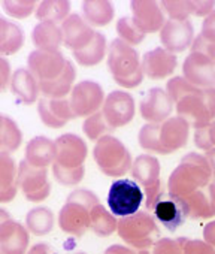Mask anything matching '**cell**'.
I'll return each mask as SVG.
<instances>
[{
	"mask_svg": "<svg viewBox=\"0 0 215 254\" xmlns=\"http://www.w3.org/2000/svg\"><path fill=\"white\" fill-rule=\"evenodd\" d=\"M212 171L205 156L199 153L185 154L167 180V191L179 197H188L212 181Z\"/></svg>",
	"mask_w": 215,
	"mask_h": 254,
	"instance_id": "obj_1",
	"label": "cell"
},
{
	"mask_svg": "<svg viewBox=\"0 0 215 254\" xmlns=\"http://www.w3.org/2000/svg\"><path fill=\"white\" fill-rule=\"evenodd\" d=\"M108 69L114 81L124 88L139 87L145 76L139 53L121 39H114L108 48Z\"/></svg>",
	"mask_w": 215,
	"mask_h": 254,
	"instance_id": "obj_2",
	"label": "cell"
},
{
	"mask_svg": "<svg viewBox=\"0 0 215 254\" xmlns=\"http://www.w3.org/2000/svg\"><path fill=\"white\" fill-rule=\"evenodd\" d=\"M93 159L100 172L111 178H120L130 172L133 160L127 147L115 136L108 135L99 139L93 148Z\"/></svg>",
	"mask_w": 215,
	"mask_h": 254,
	"instance_id": "obj_3",
	"label": "cell"
},
{
	"mask_svg": "<svg viewBox=\"0 0 215 254\" xmlns=\"http://www.w3.org/2000/svg\"><path fill=\"white\" fill-rule=\"evenodd\" d=\"M117 233L129 247L135 250H148L159 241L160 230L156 217L148 211H138L118 220Z\"/></svg>",
	"mask_w": 215,
	"mask_h": 254,
	"instance_id": "obj_4",
	"label": "cell"
},
{
	"mask_svg": "<svg viewBox=\"0 0 215 254\" xmlns=\"http://www.w3.org/2000/svg\"><path fill=\"white\" fill-rule=\"evenodd\" d=\"M144 194L142 187L135 180L118 178L108 190V208L120 218L132 215L141 211L139 208L144 202Z\"/></svg>",
	"mask_w": 215,
	"mask_h": 254,
	"instance_id": "obj_5",
	"label": "cell"
},
{
	"mask_svg": "<svg viewBox=\"0 0 215 254\" xmlns=\"http://www.w3.org/2000/svg\"><path fill=\"white\" fill-rule=\"evenodd\" d=\"M160 162L156 156L141 154L133 160L132 165V180H135L145 193V206L147 209H153L157 199L163 193L161 180H160Z\"/></svg>",
	"mask_w": 215,
	"mask_h": 254,
	"instance_id": "obj_6",
	"label": "cell"
},
{
	"mask_svg": "<svg viewBox=\"0 0 215 254\" xmlns=\"http://www.w3.org/2000/svg\"><path fill=\"white\" fill-rule=\"evenodd\" d=\"M18 187L29 202H44L51 193L48 169L36 168L27 160H21L18 165Z\"/></svg>",
	"mask_w": 215,
	"mask_h": 254,
	"instance_id": "obj_7",
	"label": "cell"
},
{
	"mask_svg": "<svg viewBox=\"0 0 215 254\" xmlns=\"http://www.w3.org/2000/svg\"><path fill=\"white\" fill-rule=\"evenodd\" d=\"M153 211L156 220L169 232H176L187 221V218H190L187 200L169 191L160 194Z\"/></svg>",
	"mask_w": 215,
	"mask_h": 254,
	"instance_id": "obj_8",
	"label": "cell"
},
{
	"mask_svg": "<svg viewBox=\"0 0 215 254\" xmlns=\"http://www.w3.org/2000/svg\"><path fill=\"white\" fill-rule=\"evenodd\" d=\"M105 99L106 96H105L102 85L90 79L78 82L69 96L70 106L76 118L78 117L87 118L96 114L97 111H100L105 103Z\"/></svg>",
	"mask_w": 215,
	"mask_h": 254,
	"instance_id": "obj_9",
	"label": "cell"
},
{
	"mask_svg": "<svg viewBox=\"0 0 215 254\" xmlns=\"http://www.w3.org/2000/svg\"><path fill=\"white\" fill-rule=\"evenodd\" d=\"M102 112L106 121L111 124L112 129L124 127L129 123H132V120L135 118L136 114L135 97L123 90L111 91L105 99Z\"/></svg>",
	"mask_w": 215,
	"mask_h": 254,
	"instance_id": "obj_10",
	"label": "cell"
},
{
	"mask_svg": "<svg viewBox=\"0 0 215 254\" xmlns=\"http://www.w3.org/2000/svg\"><path fill=\"white\" fill-rule=\"evenodd\" d=\"M67 60L60 51H44V50H35L27 57V69L38 78L39 82L54 81L58 78L64 67Z\"/></svg>",
	"mask_w": 215,
	"mask_h": 254,
	"instance_id": "obj_11",
	"label": "cell"
},
{
	"mask_svg": "<svg viewBox=\"0 0 215 254\" xmlns=\"http://www.w3.org/2000/svg\"><path fill=\"white\" fill-rule=\"evenodd\" d=\"M182 76L200 90L214 88L215 62L202 53L191 51L182 63Z\"/></svg>",
	"mask_w": 215,
	"mask_h": 254,
	"instance_id": "obj_12",
	"label": "cell"
},
{
	"mask_svg": "<svg viewBox=\"0 0 215 254\" xmlns=\"http://www.w3.org/2000/svg\"><path fill=\"white\" fill-rule=\"evenodd\" d=\"M173 100L164 88H150L139 102V114L147 123L161 124L169 120L173 112Z\"/></svg>",
	"mask_w": 215,
	"mask_h": 254,
	"instance_id": "obj_13",
	"label": "cell"
},
{
	"mask_svg": "<svg viewBox=\"0 0 215 254\" xmlns=\"http://www.w3.org/2000/svg\"><path fill=\"white\" fill-rule=\"evenodd\" d=\"M57 156L54 165L63 169L82 168L88 154V147L84 139L75 133H64L55 139Z\"/></svg>",
	"mask_w": 215,
	"mask_h": 254,
	"instance_id": "obj_14",
	"label": "cell"
},
{
	"mask_svg": "<svg viewBox=\"0 0 215 254\" xmlns=\"http://www.w3.org/2000/svg\"><path fill=\"white\" fill-rule=\"evenodd\" d=\"M194 39V26L190 20H166L160 30L163 48L173 54L187 51L193 45Z\"/></svg>",
	"mask_w": 215,
	"mask_h": 254,
	"instance_id": "obj_15",
	"label": "cell"
},
{
	"mask_svg": "<svg viewBox=\"0 0 215 254\" xmlns=\"http://www.w3.org/2000/svg\"><path fill=\"white\" fill-rule=\"evenodd\" d=\"M87 206L66 200L58 211V226L60 230L73 236L82 238L91 226V215Z\"/></svg>",
	"mask_w": 215,
	"mask_h": 254,
	"instance_id": "obj_16",
	"label": "cell"
},
{
	"mask_svg": "<svg viewBox=\"0 0 215 254\" xmlns=\"http://www.w3.org/2000/svg\"><path fill=\"white\" fill-rule=\"evenodd\" d=\"M175 111L178 117H182L193 129H202L212 123L211 111L203 96V91L199 90L197 93L188 94L182 100L175 105Z\"/></svg>",
	"mask_w": 215,
	"mask_h": 254,
	"instance_id": "obj_17",
	"label": "cell"
},
{
	"mask_svg": "<svg viewBox=\"0 0 215 254\" xmlns=\"http://www.w3.org/2000/svg\"><path fill=\"white\" fill-rule=\"evenodd\" d=\"M190 124L182 117H170L163 121L159 129V138L163 156L172 154L181 148H184L188 142L190 136Z\"/></svg>",
	"mask_w": 215,
	"mask_h": 254,
	"instance_id": "obj_18",
	"label": "cell"
},
{
	"mask_svg": "<svg viewBox=\"0 0 215 254\" xmlns=\"http://www.w3.org/2000/svg\"><path fill=\"white\" fill-rule=\"evenodd\" d=\"M63 45L72 53L84 50L96 36V30L84 20L82 15L72 12L63 23Z\"/></svg>",
	"mask_w": 215,
	"mask_h": 254,
	"instance_id": "obj_19",
	"label": "cell"
},
{
	"mask_svg": "<svg viewBox=\"0 0 215 254\" xmlns=\"http://www.w3.org/2000/svg\"><path fill=\"white\" fill-rule=\"evenodd\" d=\"M132 18L138 29L144 35L160 32L166 23L164 12L157 2H150V0H133L130 2Z\"/></svg>",
	"mask_w": 215,
	"mask_h": 254,
	"instance_id": "obj_20",
	"label": "cell"
},
{
	"mask_svg": "<svg viewBox=\"0 0 215 254\" xmlns=\"http://www.w3.org/2000/svg\"><path fill=\"white\" fill-rule=\"evenodd\" d=\"M178 66L176 54L157 47L151 51H147L142 56V70L144 75L153 81H160L170 76Z\"/></svg>",
	"mask_w": 215,
	"mask_h": 254,
	"instance_id": "obj_21",
	"label": "cell"
},
{
	"mask_svg": "<svg viewBox=\"0 0 215 254\" xmlns=\"http://www.w3.org/2000/svg\"><path fill=\"white\" fill-rule=\"evenodd\" d=\"M38 114L42 123L51 129H61L70 120L76 118L69 97L64 99H48L41 97L38 102Z\"/></svg>",
	"mask_w": 215,
	"mask_h": 254,
	"instance_id": "obj_22",
	"label": "cell"
},
{
	"mask_svg": "<svg viewBox=\"0 0 215 254\" xmlns=\"http://www.w3.org/2000/svg\"><path fill=\"white\" fill-rule=\"evenodd\" d=\"M30 232L15 220L0 223V254H27Z\"/></svg>",
	"mask_w": 215,
	"mask_h": 254,
	"instance_id": "obj_23",
	"label": "cell"
},
{
	"mask_svg": "<svg viewBox=\"0 0 215 254\" xmlns=\"http://www.w3.org/2000/svg\"><path fill=\"white\" fill-rule=\"evenodd\" d=\"M9 88L18 102L26 106L39 102L41 82L27 67H20L12 73Z\"/></svg>",
	"mask_w": 215,
	"mask_h": 254,
	"instance_id": "obj_24",
	"label": "cell"
},
{
	"mask_svg": "<svg viewBox=\"0 0 215 254\" xmlns=\"http://www.w3.org/2000/svg\"><path fill=\"white\" fill-rule=\"evenodd\" d=\"M57 156V145L55 141L47 136H35L26 145V159L32 166L48 169L53 166Z\"/></svg>",
	"mask_w": 215,
	"mask_h": 254,
	"instance_id": "obj_25",
	"label": "cell"
},
{
	"mask_svg": "<svg viewBox=\"0 0 215 254\" xmlns=\"http://www.w3.org/2000/svg\"><path fill=\"white\" fill-rule=\"evenodd\" d=\"M188 203L190 218L203 220L215 217V180H212L206 187L199 189L188 197H185Z\"/></svg>",
	"mask_w": 215,
	"mask_h": 254,
	"instance_id": "obj_26",
	"label": "cell"
},
{
	"mask_svg": "<svg viewBox=\"0 0 215 254\" xmlns=\"http://www.w3.org/2000/svg\"><path fill=\"white\" fill-rule=\"evenodd\" d=\"M18 190V166L11 154L0 153V202H12Z\"/></svg>",
	"mask_w": 215,
	"mask_h": 254,
	"instance_id": "obj_27",
	"label": "cell"
},
{
	"mask_svg": "<svg viewBox=\"0 0 215 254\" xmlns=\"http://www.w3.org/2000/svg\"><path fill=\"white\" fill-rule=\"evenodd\" d=\"M32 44L36 50L60 51V47L63 45L61 26L50 21L38 23L32 30Z\"/></svg>",
	"mask_w": 215,
	"mask_h": 254,
	"instance_id": "obj_28",
	"label": "cell"
},
{
	"mask_svg": "<svg viewBox=\"0 0 215 254\" xmlns=\"http://www.w3.org/2000/svg\"><path fill=\"white\" fill-rule=\"evenodd\" d=\"M75 79H76L75 64L70 60H67L66 67L58 78H55L54 81L41 82V93L44 97H48V99H64L70 96L75 87L73 85Z\"/></svg>",
	"mask_w": 215,
	"mask_h": 254,
	"instance_id": "obj_29",
	"label": "cell"
},
{
	"mask_svg": "<svg viewBox=\"0 0 215 254\" xmlns=\"http://www.w3.org/2000/svg\"><path fill=\"white\" fill-rule=\"evenodd\" d=\"M81 12L84 20L91 27H103L108 26L115 15L114 5L105 0H87L81 3Z\"/></svg>",
	"mask_w": 215,
	"mask_h": 254,
	"instance_id": "obj_30",
	"label": "cell"
},
{
	"mask_svg": "<svg viewBox=\"0 0 215 254\" xmlns=\"http://www.w3.org/2000/svg\"><path fill=\"white\" fill-rule=\"evenodd\" d=\"M24 32L18 24L8 21L3 17L0 18V54L2 57L17 54L24 45Z\"/></svg>",
	"mask_w": 215,
	"mask_h": 254,
	"instance_id": "obj_31",
	"label": "cell"
},
{
	"mask_svg": "<svg viewBox=\"0 0 215 254\" xmlns=\"http://www.w3.org/2000/svg\"><path fill=\"white\" fill-rule=\"evenodd\" d=\"M23 144V133L17 121L6 114L0 115V153L12 154Z\"/></svg>",
	"mask_w": 215,
	"mask_h": 254,
	"instance_id": "obj_32",
	"label": "cell"
},
{
	"mask_svg": "<svg viewBox=\"0 0 215 254\" xmlns=\"http://www.w3.org/2000/svg\"><path fill=\"white\" fill-rule=\"evenodd\" d=\"M108 53V42L103 33H96V36L93 38V41L81 51L72 53L73 59L78 64L84 66V67H93L97 66L106 56Z\"/></svg>",
	"mask_w": 215,
	"mask_h": 254,
	"instance_id": "obj_33",
	"label": "cell"
},
{
	"mask_svg": "<svg viewBox=\"0 0 215 254\" xmlns=\"http://www.w3.org/2000/svg\"><path fill=\"white\" fill-rule=\"evenodd\" d=\"M24 223H26L27 230L32 235L45 236V235L53 232L54 224H55V218H54V212L50 208L36 206V208H32L27 212Z\"/></svg>",
	"mask_w": 215,
	"mask_h": 254,
	"instance_id": "obj_34",
	"label": "cell"
},
{
	"mask_svg": "<svg viewBox=\"0 0 215 254\" xmlns=\"http://www.w3.org/2000/svg\"><path fill=\"white\" fill-rule=\"evenodd\" d=\"M91 226L90 230L99 236V238H108L111 236L112 233L117 232L118 229V218L111 212L108 211L103 205H96L91 211Z\"/></svg>",
	"mask_w": 215,
	"mask_h": 254,
	"instance_id": "obj_35",
	"label": "cell"
},
{
	"mask_svg": "<svg viewBox=\"0 0 215 254\" xmlns=\"http://www.w3.org/2000/svg\"><path fill=\"white\" fill-rule=\"evenodd\" d=\"M70 15V2L67 0H45L38 5V9L35 12V17L42 21H50V23H63L67 17Z\"/></svg>",
	"mask_w": 215,
	"mask_h": 254,
	"instance_id": "obj_36",
	"label": "cell"
},
{
	"mask_svg": "<svg viewBox=\"0 0 215 254\" xmlns=\"http://www.w3.org/2000/svg\"><path fill=\"white\" fill-rule=\"evenodd\" d=\"M115 129H112L111 124L106 121L102 109L97 111L96 114L87 117L82 123V132L84 135L93 141V142H97L99 139H102L103 136H108V135H112Z\"/></svg>",
	"mask_w": 215,
	"mask_h": 254,
	"instance_id": "obj_37",
	"label": "cell"
},
{
	"mask_svg": "<svg viewBox=\"0 0 215 254\" xmlns=\"http://www.w3.org/2000/svg\"><path fill=\"white\" fill-rule=\"evenodd\" d=\"M159 129H160V124H154V123L144 124L139 129L138 142H139L141 148H144L150 153L163 156L160 138H159Z\"/></svg>",
	"mask_w": 215,
	"mask_h": 254,
	"instance_id": "obj_38",
	"label": "cell"
},
{
	"mask_svg": "<svg viewBox=\"0 0 215 254\" xmlns=\"http://www.w3.org/2000/svg\"><path fill=\"white\" fill-rule=\"evenodd\" d=\"M115 32L118 35V39L124 41L126 44H129L132 47H136V45L142 44L144 39H145V36H147V35H144L138 29V26L135 24V21H133L132 17H121L117 21Z\"/></svg>",
	"mask_w": 215,
	"mask_h": 254,
	"instance_id": "obj_39",
	"label": "cell"
},
{
	"mask_svg": "<svg viewBox=\"0 0 215 254\" xmlns=\"http://www.w3.org/2000/svg\"><path fill=\"white\" fill-rule=\"evenodd\" d=\"M2 9L5 11L6 15H9L12 18L24 20V18H29L33 12H36L38 6H36V2H33V0H17V2L3 0Z\"/></svg>",
	"mask_w": 215,
	"mask_h": 254,
	"instance_id": "obj_40",
	"label": "cell"
},
{
	"mask_svg": "<svg viewBox=\"0 0 215 254\" xmlns=\"http://www.w3.org/2000/svg\"><path fill=\"white\" fill-rule=\"evenodd\" d=\"M200 88L194 87L190 81H187L184 76H173L167 81L166 85V91L170 96V99L173 100V103L176 105L179 100H182L184 97H187L188 94L197 93Z\"/></svg>",
	"mask_w": 215,
	"mask_h": 254,
	"instance_id": "obj_41",
	"label": "cell"
},
{
	"mask_svg": "<svg viewBox=\"0 0 215 254\" xmlns=\"http://www.w3.org/2000/svg\"><path fill=\"white\" fill-rule=\"evenodd\" d=\"M51 169H53V175H54L55 181L60 186H64V187L78 186L85 177V168L84 166L78 168V169H63V168H58V166L53 165Z\"/></svg>",
	"mask_w": 215,
	"mask_h": 254,
	"instance_id": "obj_42",
	"label": "cell"
},
{
	"mask_svg": "<svg viewBox=\"0 0 215 254\" xmlns=\"http://www.w3.org/2000/svg\"><path fill=\"white\" fill-rule=\"evenodd\" d=\"M163 12L169 15V20H188L193 15V2H160Z\"/></svg>",
	"mask_w": 215,
	"mask_h": 254,
	"instance_id": "obj_43",
	"label": "cell"
},
{
	"mask_svg": "<svg viewBox=\"0 0 215 254\" xmlns=\"http://www.w3.org/2000/svg\"><path fill=\"white\" fill-rule=\"evenodd\" d=\"M151 254H184L182 238H160L154 244Z\"/></svg>",
	"mask_w": 215,
	"mask_h": 254,
	"instance_id": "obj_44",
	"label": "cell"
},
{
	"mask_svg": "<svg viewBox=\"0 0 215 254\" xmlns=\"http://www.w3.org/2000/svg\"><path fill=\"white\" fill-rule=\"evenodd\" d=\"M66 200L81 203V205L87 206L88 209H93L96 205L100 203L97 194H96L94 191L88 190V189H75V190H72V191L67 194Z\"/></svg>",
	"mask_w": 215,
	"mask_h": 254,
	"instance_id": "obj_45",
	"label": "cell"
},
{
	"mask_svg": "<svg viewBox=\"0 0 215 254\" xmlns=\"http://www.w3.org/2000/svg\"><path fill=\"white\" fill-rule=\"evenodd\" d=\"M184 254H215V247L205 239H190L182 236Z\"/></svg>",
	"mask_w": 215,
	"mask_h": 254,
	"instance_id": "obj_46",
	"label": "cell"
},
{
	"mask_svg": "<svg viewBox=\"0 0 215 254\" xmlns=\"http://www.w3.org/2000/svg\"><path fill=\"white\" fill-rule=\"evenodd\" d=\"M191 51H197L202 53L205 56H208L209 59H212L215 62V44L206 41L205 38H202L200 35L194 39L193 45H191Z\"/></svg>",
	"mask_w": 215,
	"mask_h": 254,
	"instance_id": "obj_47",
	"label": "cell"
},
{
	"mask_svg": "<svg viewBox=\"0 0 215 254\" xmlns=\"http://www.w3.org/2000/svg\"><path fill=\"white\" fill-rule=\"evenodd\" d=\"M200 36L205 38L206 41L215 44V9L206 18H203L202 29H200Z\"/></svg>",
	"mask_w": 215,
	"mask_h": 254,
	"instance_id": "obj_48",
	"label": "cell"
},
{
	"mask_svg": "<svg viewBox=\"0 0 215 254\" xmlns=\"http://www.w3.org/2000/svg\"><path fill=\"white\" fill-rule=\"evenodd\" d=\"M11 79H12V72H11L9 62L6 60V57H0V87H2V91L8 90V87L11 85Z\"/></svg>",
	"mask_w": 215,
	"mask_h": 254,
	"instance_id": "obj_49",
	"label": "cell"
},
{
	"mask_svg": "<svg viewBox=\"0 0 215 254\" xmlns=\"http://www.w3.org/2000/svg\"><path fill=\"white\" fill-rule=\"evenodd\" d=\"M215 9V2L208 0V2H193V15L194 17H208Z\"/></svg>",
	"mask_w": 215,
	"mask_h": 254,
	"instance_id": "obj_50",
	"label": "cell"
},
{
	"mask_svg": "<svg viewBox=\"0 0 215 254\" xmlns=\"http://www.w3.org/2000/svg\"><path fill=\"white\" fill-rule=\"evenodd\" d=\"M27 254H57V251L47 242H38L27 251Z\"/></svg>",
	"mask_w": 215,
	"mask_h": 254,
	"instance_id": "obj_51",
	"label": "cell"
},
{
	"mask_svg": "<svg viewBox=\"0 0 215 254\" xmlns=\"http://www.w3.org/2000/svg\"><path fill=\"white\" fill-rule=\"evenodd\" d=\"M202 91H203V96L206 99V103L209 106L211 117H212V121H214L215 120V87L214 88H205Z\"/></svg>",
	"mask_w": 215,
	"mask_h": 254,
	"instance_id": "obj_52",
	"label": "cell"
},
{
	"mask_svg": "<svg viewBox=\"0 0 215 254\" xmlns=\"http://www.w3.org/2000/svg\"><path fill=\"white\" fill-rule=\"evenodd\" d=\"M105 251L112 253V254H138V250H135L129 245H120V244H114L111 247H108Z\"/></svg>",
	"mask_w": 215,
	"mask_h": 254,
	"instance_id": "obj_53",
	"label": "cell"
},
{
	"mask_svg": "<svg viewBox=\"0 0 215 254\" xmlns=\"http://www.w3.org/2000/svg\"><path fill=\"white\" fill-rule=\"evenodd\" d=\"M203 239L211 244L212 247H215V220L209 221L205 227H203Z\"/></svg>",
	"mask_w": 215,
	"mask_h": 254,
	"instance_id": "obj_54",
	"label": "cell"
},
{
	"mask_svg": "<svg viewBox=\"0 0 215 254\" xmlns=\"http://www.w3.org/2000/svg\"><path fill=\"white\" fill-rule=\"evenodd\" d=\"M205 157H206V160H208V163H209V166H211V171H212V178L215 180V148H212V150L206 151Z\"/></svg>",
	"mask_w": 215,
	"mask_h": 254,
	"instance_id": "obj_55",
	"label": "cell"
},
{
	"mask_svg": "<svg viewBox=\"0 0 215 254\" xmlns=\"http://www.w3.org/2000/svg\"><path fill=\"white\" fill-rule=\"evenodd\" d=\"M208 136H209L212 148H215V120L208 126Z\"/></svg>",
	"mask_w": 215,
	"mask_h": 254,
	"instance_id": "obj_56",
	"label": "cell"
},
{
	"mask_svg": "<svg viewBox=\"0 0 215 254\" xmlns=\"http://www.w3.org/2000/svg\"><path fill=\"white\" fill-rule=\"evenodd\" d=\"M12 217L3 209V208H0V223H5V221H8V220H11Z\"/></svg>",
	"mask_w": 215,
	"mask_h": 254,
	"instance_id": "obj_57",
	"label": "cell"
},
{
	"mask_svg": "<svg viewBox=\"0 0 215 254\" xmlns=\"http://www.w3.org/2000/svg\"><path fill=\"white\" fill-rule=\"evenodd\" d=\"M138 254H151V251H148V250H138Z\"/></svg>",
	"mask_w": 215,
	"mask_h": 254,
	"instance_id": "obj_58",
	"label": "cell"
},
{
	"mask_svg": "<svg viewBox=\"0 0 215 254\" xmlns=\"http://www.w3.org/2000/svg\"><path fill=\"white\" fill-rule=\"evenodd\" d=\"M73 254H87V253H84V251H78V253H73Z\"/></svg>",
	"mask_w": 215,
	"mask_h": 254,
	"instance_id": "obj_59",
	"label": "cell"
},
{
	"mask_svg": "<svg viewBox=\"0 0 215 254\" xmlns=\"http://www.w3.org/2000/svg\"><path fill=\"white\" fill-rule=\"evenodd\" d=\"M103 254H112V253H108V251H105V253H103Z\"/></svg>",
	"mask_w": 215,
	"mask_h": 254,
	"instance_id": "obj_60",
	"label": "cell"
}]
</instances>
